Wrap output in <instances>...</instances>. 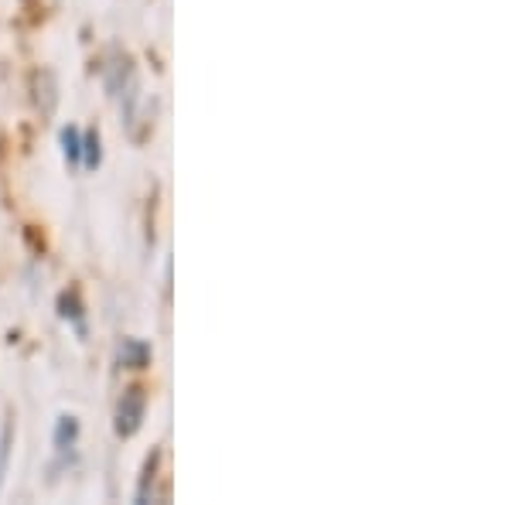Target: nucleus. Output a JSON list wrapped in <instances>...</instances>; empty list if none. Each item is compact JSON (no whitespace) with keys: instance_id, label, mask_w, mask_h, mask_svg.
<instances>
[{"instance_id":"nucleus-1","label":"nucleus","mask_w":512,"mask_h":505,"mask_svg":"<svg viewBox=\"0 0 512 505\" xmlns=\"http://www.w3.org/2000/svg\"><path fill=\"white\" fill-rule=\"evenodd\" d=\"M106 89L113 93V99L123 110V123H127L130 137H144V93H140V79L134 62L123 52H113L106 59Z\"/></svg>"},{"instance_id":"nucleus-2","label":"nucleus","mask_w":512,"mask_h":505,"mask_svg":"<svg viewBox=\"0 0 512 505\" xmlns=\"http://www.w3.org/2000/svg\"><path fill=\"white\" fill-rule=\"evenodd\" d=\"M140 424H144V389L130 386L117 403V434L134 437Z\"/></svg>"},{"instance_id":"nucleus-3","label":"nucleus","mask_w":512,"mask_h":505,"mask_svg":"<svg viewBox=\"0 0 512 505\" xmlns=\"http://www.w3.org/2000/svg\"><path fill=\"white\" fill-rule=\"evenodd\" d=\"M31 93H35V106L41 117H52L55 103H59V86H55V76L48 69H38L31 76Z\"/></svg>"},{"instance_id":"nucleus-4","label":"nucleus","mask_w":512,"mask_h":505,"mask_svg":"<svg viewBox=\"0 0 512 505\" xmlns=\"http://www.w3.org/2000/svg\"><path fill=\"white\" fill-rule=\"evenodd\" d=\"M147 362H151V345L147 342H140V338H127V342L120 345V366L144 369Z\"/></svg>"},{"instance_id":"nucleus-5","label":"nucleus","mask_w":512,"mask_h":505,"mask_svg":"<svg viewBox=\"0 0 512 505\" xmlns=\"http://www.w3.org/2000/svg\"><path fill=\"white\" fill-rule=\"evenodd\" d=\"M79 441V420L72 413H62L59 424H55V451L59 454H69L72 447Z\"/></svg>"},{"instance_id":"nucleus-6","label":"nucleus","mask_w":512,"mask_h":505,"mask_svg":"<svg viewBox=\"0 0 512 505\" xmlns=\"http://www.w3.org/2000/svg\"><path fill=\"white\" fill-rule=\"evenodd\" d=\"M158 468H161V451H154L144 465V478H140V488H137V502H154L158 492H154V482H158Z\"/></svg>"},{"instance_id":"nucleus-7","label":"nucleus","mask_w":512,"mask_h":505,"mask_svg":"<svg viewBox=\"0 0 512 505\" xmlns=\"http://www.w3.org/2000/svg\"><path fill=\"white\" fill-rule=\"evenodd\" d=\"M59 311H62L65 321H72L76 335H86V314H82V304H79V294L76 291H65L59 297Z\"/></svg>"},{"instance_id":"nucleus-8","label":"nucleus","mask_w":512,"mask_h":505,"mask_svg":"<svg viewBox=\"0 0 512 505\" xmlns=\"http://www.w3.org/2000/svg\"><path fill=\"white\" fill-rule=\"evenodd\" d=\"M62 147H65V157H69V164H82V137L76 127L62 130Z\"/></svg>"},{"instance_id":"nucleus-9","label":"nucleus","mask_w":512,"mask_h":505,"mask_svg":"<svg viewBox=\"0 0 512 505\" xmlns=\"http://www.w3.org/2000/svg\"><path fill=\"white\" fill-rule=\"evenodd\" d=\"M99 161H103V151H99V134L93 130V134L82 137V164H86V168H96Z\"/></svg>"},{"instance_id":"nucleus-10","label":"nucleus","mask_w":512,"mask_h":505,"mask_svg":"<svg viewBox=\"0 0 512 505\" xmlns=\"http://www.w3.org/2000/svg\"><path fill=\"white\" fill-rule=\"evenodd\" d=\"M11 441H14V424L7 420L4 430H0V485H4L7 475V461H11Z\"/></svg>"},{"instance_id":"nucleus-11","label":"nucleus","mask_w":512,"mask_h":505,"mask_svg":"<svg viewBox=\"0 0 512 505\" xmlns=\"http://www.w3.org/2000/svg\"><path fill=\"white\" fill-rule=\"evenodd\" d=\"M31 4H35L38 11H52V7H55V0H31Z\"/></svg>"}]
</instances>
